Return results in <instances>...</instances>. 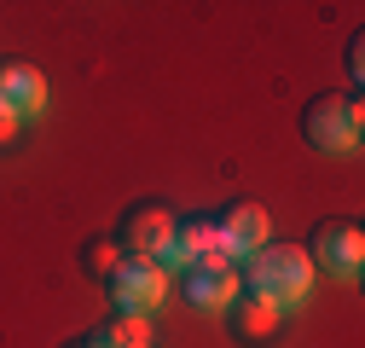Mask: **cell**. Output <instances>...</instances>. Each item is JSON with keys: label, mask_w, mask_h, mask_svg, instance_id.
Returning a JSON list of instances; mask_svg holds the SVG:
<instances>
[{"label": "cell", "mask_w": 365, "mask_h": 348, "mask_svg": "<svg viewBox=\"0 0 365 348\" xmlns=\"http://www.w3.org/2000/svg\"><path fill=\"white\" fill-rule=\"evenodd\" d=\"M116 267H122V250H116L110 238H87V244H81V273H87V279H110Z\"/></svg>", "instance_id": "12"}, {"label": "cell", "mask_w": 365, "mask_h": 348, "mask_svg": "<svg viewBox=\"0 0 365 348\" xmlns=\"http://www.w3.org/2000/svg\"><path fill=\"white\" fill-rule=\"evenodd\" d=\"M110 244L122 255H133V261H163L168 244H174V215L163 203H133V209H122Z\"/></svg>", "instance_id": "4"}, {"label": "cell", "mask_w": 365, "mask_h": 348, "mask_svg": "<svg viewBox=\"0 0 365 348\" xmlns=\"http://www.w3.org/2000/svg\"><path fill=\"white\" fill-rule=\"evenodd\" d=\"M93 337H99L105 348H157V342H151V314H110Z\"/></svg>", "instance_id": "11"}, {"label": "cell", "mask_w": 365, "mask_h": 348, "mask_svg": "<svg viewBox=\"0 0 365 348\" xmlns=\"http://www.w3.org/2000/svg\"><path fill=\"white\" fill-rule=\"evenodd\" d=\"M302 250H307V261H313V273H331V279H348V285L365 273V227L348 221V215L319 221Z\"/></svg>", "instance_id": "3"}, {"label": "cell", "mask_w": 365, "mask_h": 348, "mask_svg": "<svg viewBox=\"0 0 365 348\" xmlns=\"http://www.w3.org/2000/svg\"><path fill=\"white\" fill-rule=\"evenodd\" d=\"M215 227H220V255H226V261H250V255L272 238L267 209H261V203H250V198L226 203V209L215 215Z\"/></svg>", "instance_id": "7"}, {"label": "cell", "mask_w": 365, "mask_h": 348, "mask_svg": "<svg viewBox=\"0 0 365 348\" xmlns=\"http://www.w3.org/2000/svg\"><path fill=\"white\" fill-rule=\"evenodd\" d=\"M64 348H105V342H99V337H93V331H87V337H70V342H64Z\"/></svg>", "instance_id": "14"}, {"label": "cell", "mask_w": 365, "mask_h": 348, "mask_svg": "<svg viewBox=\"0 0 365 348\" xmlns=\"http://www.w3.org/2000/svg\"><path fill=\"white\" fill-rule=\"evenodd\" d=\"M41 111H47V76L24 58H6L0 64V122L24 128V116H41Z\"/></svg>", "instance_id": "8"}, {"label": "cell", "mask_w": 365, "mask_h": 348, "mask_svg": "<svg viewBox=\"0 0 365 348\" xmlns=\"http://www.w3.org/2000/svg\"><path fill=\"white\" fill-rule=\"evenodd\" d=\"M18 140V128H6V122H0V145H12Z\"/></svg>", "instance_id": "15"}, {"label": "cell", "mask_w": 365, "mask_h": 348, "mask_svg": "<svg viewBox=\"0 0 365 348\" xmlns=\"http://www.w3.org/2000/svg\"><path fill=\"white\" fill-rule=\"evenodd\" d=\"M342 64H348V93H359V81H365V35H348Z\"/></svg>", "instance_id": "13"}, {"label": "cell", "mask_w": 365, "mask_h": 348, "mask_svg": "<svg viewBox=\"0 0 365 348\" xmlns=\"http://www.w3.org/2000/svg\"><path fill=\"white\" fill-rule=\"evenodd\" d=\"M105 290L116 302V314H151V308H163V296H168V273L157 267V261L122 255V267L105 279Z\"/></svg>", "instance_id": "5"}, {"label": "cell", "mask_w": 365, "mask_h": 348, "mask_svg": "<svg viewBox=\"0 0 365 348\" xmlns=\"http://www.w3.org/2000/svg\"><path fill=\"white\" fill-rule=\"evenodd\" d=\"M302 140L325 157H354L365 140V99L359 93H319L302 111Z\"/></svg>", "instance_id": "2"}, {"label": "cell", "mask_w": 365, "mask_h": 348, "mask_svg": "<svg viewBox=\"0 0 365 348\" xmlns=\"http://www.w3.org/2000/svg\"><path fill=\"white\" fill-rule=\"evenodd\" d=\"M238 285L272 308H302L307 290H313V261L302 244H261L250 261H238Z\"/></svg>", "instance_id": "1"}, {"label": "cell", "mask_w": 365, "mask_h": 348, "mask_svg": "<svg viewBox=\"0 0 365 348\" xmlns=\"http://www.w3.org/2000/svg\"><path fill=\"white\" fill-rule=\"evenodd\" d=\"M244 285H238V261L226 255H197L186 267V302L197 314H226V302H232Z\"/></svg>", "instance_id": "6"}, {"label": "cell", "mask_w": 365, "mask_h": 348, "mask_svg": "<svg viewBox=\"0 0 365 348\" xmlns=\"http://www.w3.org/2000/svg\"><path fill=\"white\" fill-rule=\"evenodd\" d=\"M197 255H220V227H215V215H192V221H174V244H168V255L157 261V267L168 273V267H180L186 273Z\"/></svg>", "instance_id": "10"}, {"label": "cell", "mask_w": 365, "mask_h": 348, "mask_svg": "<svg viewBox=\"0 0 365 348\" xmlns=\"http://www.w3.org/2000/svg\"><path fill=\"white\" fill-rule=\"evenodd\" d=\"M226 319H232V337H238V342L267 348L272 337H279V325H284V308H272V302H261V296L238 290L232 302H226Z\"/></svg>", "instance_id": "9"}]
</instances>
